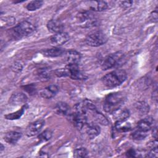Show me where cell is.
I'll return each instance as SVG.
<instances>
[{"label": "cell", "mask_w": 158, "mask_h": 158, "mask_svg": "<svg viewBox=\"0 0 158 158\" xmlns=\"http://www.w3.org/2000/svg\"><path fill=\"white\" fill-rule=\"evenodd\" d=\"M126 99L125 95L122 92H115L106 96L104 102V109L106 112L112 114L114 110L121 107Z\"/></svg>", "instance_id": "6da1fadb"}, {"label": "cell", "mask_w": 158, "mask_h": 158, "mask_svg": "<svg viewBox=\"0 0 158 158\" xmlns=\"http://www.w3.org/2000/svg\"><path fill=\"white\" fill-rule=\"evenodd\" d=\"M127 78V74L123 70H115L105 75L102 78L103 84L107 88H112L120 86Z\"/></svg>", "instance_id": "7a4b0ae2"}, {"label": "cell", "mask_w": 158, "mask_h": 158, "mask_svg": "<svg viewBox=\"0 0 158 158\" xmlns=\"http://www.w3.org/2000/svg\"><path fill=\"white\" fill-rule=\"evenodd\" d=\"M36 29L35 26L28 20L20 22L10 30L11 36L15 40H19L31 34Z\"/></svg>", "instance_id": "3957f363"}, {"label": "cell", "mask_w": 158, "mask_h": 158, "mask_svg": "<svg viewBox=\"0 0 158 158\" xmlns=\"http://www.w3.org/2000/svg\"><path fill=\"white\" fill-rule=\"evenodd\" d=\"M56 75L57 77H69L73 80L87 78V76L80 70L78 64H67L65 68L57 70Z\"/></svg>", "instance_id": "277c9868"}, {"label": "cell", "mask_w": 158, "mask_h": 158, "mask_svg": "<svg viewBox=\"0 0 158 158\" xmlns=\"http://www.w3.org/2000/svg\"><path fill=\"white\" fill-rule=\"evenodd\" d=\"M125 60V55L122 51H117L108 55L103 60L101 68L106 70L113 67H117L122 65Z\"/></svg>", "instance_id": "5b68a950"}, {"label": "cell", "mask_w": 158, "mask_h": 158, "mask_svg": "<svg viewBox=\"0 0 158 158\" xmlns=\"http://www.w3.org/2000/svg\"><path fill=\"white\" fill-rule=\"evenodd\" d=\"M108 40L105 33L101 31H96L88 34L85 38L86 44L93 47H98L104 44Z\"/></svg>", "instance_id": "8992f818"}, {"label": "cell", "mask_w": 158, "mask_h": 158, "mask_svg": "<svg viewBox=\"0 0 158 158\" xmlns=\"http://www.w3.org/2000/svg\"><path fill=\"white\" fill-rule=\"evenodd\" d=\"M77 19L83 28L92 27L96 26L97 24V19L94 15L88 10L79 12L77 15Z\"/></svg>", "instance_id": "52a82bcc"}, {"label": "cell", "mask_w": 158, "mask_h": 158, "mask_svg": "<svg viewBox=\"0 0 158 158\" xmlns=\"http://www.w3.org/2000/svg\"><path fill=\"white\" fill-rule=\"evenodd\" d=\"M69 120L73 125L79 130L85 127L88 123V117L86 114L75 111L74 113H70L68 115Z\"/></svg>", "instance_id": "ba28073f"}, {"label": "cell", "mask_w": 158, "mask_h": 158, "mask_svg": "<svg viewBox=\"0 0 158 158\" xmlns=\"http://www.w3.org/2000/svg\"><path fill=\"white\" fill-rule=\"evenodd\" d=\"M45 124L43 119H40L30 123L26 128V135L28 136H33L39 133Z\"/></svg>", "instance_id": "9c48e42d"}, {"label": "cell", "mask_w": 158, "mask_h": 158, "mask_svg": "<svg viewBox=\"0 0 158 158\" xmlns=\"http://www.w3.org/2000/svg\"><path fill=\"white\" fill-rule=\"evenodd\" d=\"M27 96L21 92H15L13 93L9 98V104L14 106H18L20 105H24L27 101Z\"/></svg>", "instance_id": "30bf717a"}, {"label": "cell", "mask_w": 158, "mask_h": 158, "mask_svg": "<svg viewBox=\"0 0 158 158\" xmlns=\"http://www.w3.org/2000/svg\"><path fill=\"white\" fill-rule=\"evenodd\" d=\"M67 64H78L81 59V54L76 50L70 49L65 52L64 54Z\"/></svg>", "instance_id": "8fae6325"}, {"label": "cell", "mask_w": 158, "mask_h": 158, "mask_svg": "<svg viewBox=\"0 0 158 158\" xmlns=\"http://www.w3.org/2000/svg\"><path fill=\"white\" fill-rule=\"evenodd\" d=\"M69 38L70 37L68 33L65 32H60L52 35L51 37L50 40L52 44L56 46H59L67 42L69 40Z\"/></svg>", "instance_id": "7c38bea8"}, {"label": "cell", "mask_w": 158, "mask_h": 158, "mask_svg": "<svg viewBox=\"0 0 158 158\" xmlns=\"http://www.w3.org/2000/svg\"><path fill=\"white\" fill-rule=\"evenodd\" d=\"M47 28L51 32L58 33L63 32L64 27L62 22L57 19H51L47 23Z\"/></svg>", "instance_id": "4fadbf2b"}, {"label": "cell", "mask_w": 158, "mask_h": 158, "mask_svg": "<svg viewBox=\"0 0 158 158\" xmlns=\"http://www.w3.org/2000/svg\"><path fill=\"white\" fill-rule=\"evenodd\" d=\"M113 118L115 120V122L125 121L130 117V111L127 108H121L116 109L112 113Z\"/></svg>", "instance_id": "5bb4252c"}, {"label": "cell", "mask_w": 158, "mask_h": 158, "mask_svg": "<svg viewBox=\"0 0 158 158\" xmlns=\"http://www.w3.org/2000/svg\"><path fill=\"white\" fill-rule=\"evenodd\" d=\"M59 91V87L56 85H49L40 91L41 97L45 99H51L56 96Z\"/></svg>", "instance_id": "9a60e30c"}, {"label": "cell", "mask_w": 158, "mask_h": 158, "mask_svg": "<svg viewBox=\"0 0 158 158\" xmlns=\"http://www.w3.org/2000/svg\"><path fill=\"white\" fill-rule=\"evenodd\" d=\"M154 119L151 117H148L139 120L137 123V129L141 131L148 132L149 131L154 124Z\"/></svg>", "instance_id": "2e32d148"}, {"label": "cell", "mask_w": 158, "mask_h": 158, "mask_svg": "<svg viewBox=\"0 0 158 158\" xmlns=\"http://www.w3.org/2000/svg\"><path fill=\"white\" fill-rule=\"evenodd\" d=\"M65 51L64 49L54 47L51 49H46L41 51L42 54L47 57H56L59 56H61L64 54Z\"/></svg>", "instance_id": "e0dca14e"}, {"label": "cell", "mask_w": 158, "mask_h": 158, "mask_svg": "<svg viewBox=\"0 0 158 158\" xmlns=\"http://www.w3.org/2000/svg\"><path fill=\"white\" fill-rule=\"evenodd\" d=\"M22 137V133L15 131H10L6 133L4 136V140L10 144H15Z\"/></svg>", "instance_id": "ac0fdd59"}, {"label": "cell", "mask_w": 158, "mask_h": 158, "mask_svg": "<svg viewBox=\"0 0 158 158\" xmlns=\"http://www.w3.org/2000/svg\"><path fill=\"white\" fill-rule=\"evenodd\" d=\"M86 127V132L89 139H94L101 133L100 127L96 124L88 123Z\"/></svg>", "instance_id": "d6986e66"}, {"label": "cell", "mask_w": 158, "mask_h": 158, "mask_svg": "<svg viewBox=\"0 0 158 158\" xmlns=\"http://www.w3.org/2000/svg\"><path fill=\"white\" fill-rule=\"evenodd\" d=\"M55 111L57 114L68 116L70 112V107L64 102H59L55 106Z\"/></svg>", "instance_id": "ffe728a7"}, {"label": "cell", "mask_w": 158, "mask_h": 158, "mask_svg": "<svg viewBox=\"0 0 158 158\" xmlns=\"http://www.w3.org/2000/svg\"><path fill=\"white\" fill-rule=\"evenodd\" d=\"M89 8L94 11H102L108 8V4L106 1H89Z\"/></svg>", "instance_id": "44dd1931"}, {"label": "cell", "mask_w": 158, "mask_h": 158, "mask_svg": "<svg viewBox=\"0 0 158 158\" xmlns=\"http://www.w3.org/2000/svg\"><path fill=\"white\" fill-rule=\"evenodd\" d=\"M114 128L118 132H127L131 130V125L130 123L125 121L115 122Z\"/></svg>", "instance_id": "7402d4cb"}, {"label": "cell", "mask_w": 158, "mask_h": 158, "mask_svg": "<svg viewBox=\"0 0 158 158\" xmlns=\"http://www.w3.org/2000/svg\"><path fill=\"white\" fill-rule=\"evenodd\" d=\"M37 75L38 78L43 81H48L50 79L51 76V71L50 69L48 67H43L39 69L37 72Z\"/></svg>", "instance_id": "603a6c76"}, {"label": "cell", "mask_w": 158, "mask_h": 158, "mask_svg": "<svg viewBox=\"0 0 158 158\" xmlns=\"http://www.w3.org/2000/svg\"><path fill=\"white\" fill-rule=\"evenodd\" d=\"M26 107H27V106L25 104L19 110H17V111H16L15 112H13V113H10V114H7V115H6L4 116V117L6 119H7V120H17V119H19L23 114Z\"/></svg>", "instance_id": "cb8c5ba5"}, {"label": "cell", "mask_w": 158, "mask_h": 158, "mask_svg": "<svg viewBox=\"0 0 158 158\" xmlns=\"http://www.w3.org/2000/svg\"><path fill=\"white\" fill-rule=\"evenodd\" d=\"M135 108L141 115L147 114L149 111V106L145 101H139L136 103Z\"/></svg>", "instance_id": "d4e9b609"}, {"label": "cell", "mask_w": 158, "mask_h": 158, "mask_svg": "<svg viewBox=\"0 0 158 158\" xmlns=\"http://www.w3.org/2000/svg\"><path fill=\"white\" fill-rule=\"evenodd\" d=\"M52 136V131L50 129H46L38 136L40 142H44L49 140Z\"/></svg>", "instance_id": "484cf974"}, {"label": "cell", "mask_w": 158, "mask_h": 158, "mask_svg": "<svg viewBox=\"0 0 158 158\" xmlns=\"http://www.w3.org/2000/svg\"><path fill=\"white\" fill-rule=\"evenodd\" d=\"M43 4L42 1H30L26 6V8L28 10L34 11L40 9Z\"/></svg>", "instance_id": "4316f807"}, {"label": "cell", "mask_w": 158, "mask_h": 158, "mask_svg": "<svg viewBox=\"0 0 158 158\" xmlns=\"http://www.w3.org/2000/svg\"><path fill=\"white\" fill-rule=\"evenodd\" d=\"M148 134L147 132H144L143 131H141L139 130H136L131 133V137L133 139L135 140H142L144 139L146 136Z\"/></svg>", "instance_id": "83f0119b"}, {"label": "cell", "mask_w": 158, "mask_h": 158, "mask_svg": "<svg viewBox=\"0 0 158 158\" xmlns=\"http://www.w3.org/2000/svg\"><path fill=\"white\" fill-rule=\"evenodd\" d=\"M88 155V151L86 148L81 147L75 149L73 156L75 157H86Z\"/></svg>", "instance_id": "f1b7e54d"}, {"label": "cell", "mask_w": 158, "mask_h": 158, "mask_svg": "<svg viewBox=\"0 0 158 158\" xmlns=\"http://www.w3.org/2000/svg\"><path fill=\"white\" fill-rule=\"evenodd\" d=\"M22 88L26 92H27L30 95H33L35 93H36V88L34 84H29L27 85H25Z\"/></svg>", "instance_id": "f546056e"}, {"label": "cell", "mask_w": 158, "mask_h": 158, "mask_svg": "<svg viewBox=\"0 0 158 158\" xmlns=\"http://www.w3.org/2000/svg\"><path fill=\"white\" fill-rule=\"evenodd\" d=\"M157 156H158L157 146L150 148V151L146 156V157H157Z\"/></svg>", "instance_id": "4dcf8cb0"}, {"label": "cell", "mask_w": 158, "mask_h": 158, "mask_svg": "<svg viewBox=\"0 0 158 158\" xmlns=\"http://www.w3.org/2000/svg\"><path fill=\"white\" fill-rule=\"evenodd\" d=\"M22 65L20 63V62H15L14 63V64L12 65V69L14 72H19L22 70Z\"/></svg>", "instance_id": "1f68e13d"}, {"label": "cell", "mask_w": 158, "mask_h": 158, "mask_svg": "<svg viewBox=\"0 0 158 158\" xmlns=\"http://www.w3.org/2000/svg\"><path fill=\"white\" fill-rule=\"evenodd\" d=\"M133 4V1H121L120 2V6L123 9H127L131 6Z\"/></svg>", "instance_id": "d6a6232c"}, {"label": "cell", "mask_w": 158, "mask_h": 158, "mask_svg": "<svg viewBox=\"0 0 158 158\" xmlns=\"http://www.w3.org/2000/svg\"><path fill=\"white\" fill-rule=\"evenodd\" d=\"M136 152L135 150L134 149H133V148L129 149L126 152V153H125L127 157H135L136 156Z\"/></svg>", "instance_id": "836d02e7"}, {"label": "cell", "mask_w": 158, "mask_h": 158, "mask_svg": "<svg viewBox=\"0 0 158 158\" xmlns=\"http://www.w3.org/2000/svg\"><path fill=\"white\" fill-rule=\"evenodd\" d=\"M152 136L156 139H157V126L154 127L152 128Z\"/></svg>", "instance_id": "e575fe53"}, {"label": "cell", "mask_w": 158, "mask_h": 158, "mask_svg": "<svg viewBox=\"0 0 158 158\" xmlns=\"http://www.w3.org/2000/svg\"><path fill=\"white\" fill-rule=\"evenodd\" d=\"M1 148V149H0L1 152H2L3 151V149H4V146L2 145V144H1V148Z\"/></svg>", "instance_id": "d590c367"}]
</instances>
